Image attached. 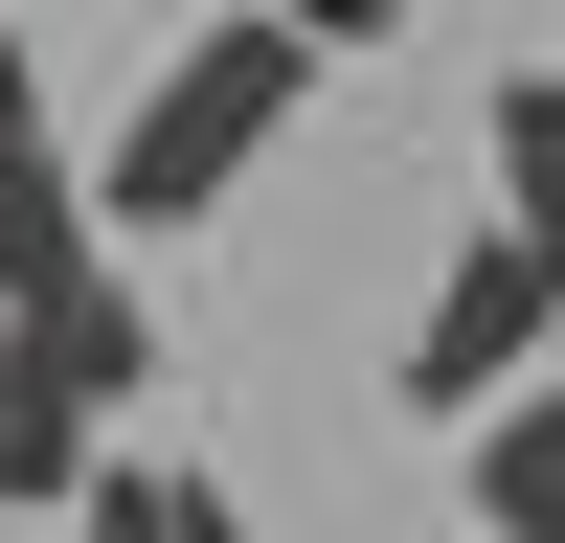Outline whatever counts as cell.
Masks as SVG:
<instances>
[{
  "label": "cell",
  "mask_w": 565,
  "mask_h": 543,
  "mask_svg": "<svg viewBox=\"0 0 565 543\" xmlns=\"http://www.w3.org/2000/svg\"><path fill=\"white\" fill-rule=\"evenodd\" d=\"M565 159V68H521V91H498V181H543Z\"/></svg>",
  "instance_id": "cell-6"
},
{
  "label": "cell",
  "mask_w": 565,
  "mask_h": 543,
  "mask_svg": "<svg viewBox=\"0 0 565 543\" xmlns=\"http://www.w3.org/2000/svg\"><path fill=\"white\" fill-rule=\"evenodd\" d=\"M543 317H565V272L521 249V226H476V249H452V295H430V340H407V407H430V430H498V407H521V362H543Z\"/></svg>",
  "instance_id": "cell-3"
},
{
  "label": "cell",
  "mask_w": 565,
  "mask_h": 543,
  "mask_svg": "<svg viewBox=\"0 0 565 543\" xmlns=\"http://www.w3.org/2000/svg\"><path fill=\"white\" fill-rule=\"evenodd\" d=\"M476 543H565V385H521L476 430Z\"/></svg>",
  "instance_id": "cell-4"
},
{
  "label": "cell",
  "mask_w": 565,
  "mask_h": 543,
  "mask_svg": "<svg viewBox=\"0 0 565 543\" xmlns=\"http://www.w3.org/2000/svg\"><path fill=\"white\" fill-rule=\"evenodd\" d=\"M407 23V0H295V45H385Z\"/></svg>",
  "instance_id": "cell-8"
},
{
  "label": "cell",
  "mask_w": 565,
  "mask_h": 543,
  "mask_svg": "<svg viewBox=\"0 0 565 543\" xmlns=\"http://www.w3.org/2000/svg\"><path fill=\"white\" fill-rule=\"evenodd\" d=\"M498 226H521V249L565 272V159H543V181H498Z\"/></svg>",
  "instance_id": "cell-7"
},
{
  "label": "cell",
  "mask_w": 565,
  "mask_h": 543,
  "mask_svg": "<svg viewBox=\"0 0 565 543\" xmlns=\"http://www.w3.org/2000/svg\"><path fill=\"white\" fill-rule=\"evenodd\" d=\"M0 385H23V317H0Z\"/></svg>",
  "instance_id": "cell-9"
},
{
  "label": "cell",
  "mask_w": 565,
  "mask_h": 543,
  "mask_svg": "<svg viewBox=\"0 0 565 543\" xmlns=\"http://www.w3.org/2000/svg\"><path fill=\"white\" fill-rule=\"evenodd\" d=\"M68 543H226V498H204V476H159V453H90Z\"/></svg>",
  "instance_id": "cell-5"
},
{
  "label": "cell",
  "mask_w": 565,
  "mask_h": 543,
  "mask_svg": "<svg viewBox=\"0 0 565 543\" xmlns=\"http://www.w3.org/2000/svg\"><path fill=\"white\" fill-rule=\"evenodd\" d=\"M295 91H317V45H295V0H249V23H204L159 91H136V136L90 159V204H114V249H159V226H204L226 181L295 136Z\"/></svg>",
  "instance_id": "cell-2"
},
{
  "label": "cell",
  "mask_w": 565,
  "mask_h": 543,
  "mask_svg": "<svg viewBox=\"0 0 565 543\" xmlns=\"http://www.w3.org/2000/svg\"><path fill=\"white\" fill-rule=\"evenodd\" d=\"M0 317H23V362H68L90 407H136V385H159V317H136V249H114V204H90V159L45 136L23 45H0Z\"/></svg>",
  "instance_id": "cell-1"
}]
</instances>
